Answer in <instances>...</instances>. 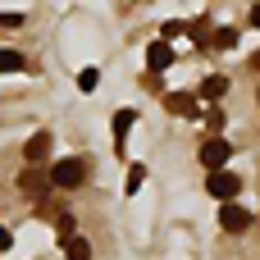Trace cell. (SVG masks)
<instances>
[{"label": "cell", "mask_w": 260, "mask_h": 260, "mask_svg": "<svg viewBox=\"0 0 260 260\" xmlns=\"http://www.w3.org/2000/svg\"><path fill=\"white\" fill-rule=\"evenodd\" d=\"M78 87H82V91H96V69H82V73H78Z\"/></svg>", "instance_id": "obj_15"}, {"label": "cell", "mask_w": 260, "mask_h": 260, "mask_svg": "<svg viewBox=\"0 0 260 260\" xmlns=\"http://www.w3.org/2000/svg\"><path fill=\"white\" fill-rule=\"evenodd\" d=\"M229 155H233V146H229L224 137H210V142L201 146V165H206L210 174H219V169L229 165Z\"/></svg>", "instance_id": "obj_3"}, {"label": "cell", "mask_w": 260, "mask_h": 260, "mask_svg": "<svg viewBox=\"0 0 260 260\" xmlns=\"http://www.w3.org/2000/svg\"><path fill=\"white\" fill-rule=\"evenodd\" d=\"M64 260H91V242L87 238H64Z\"/></svg>", "instance_id": "obj_10"}, {"label": "cell", "mask_w": 260, "mask_h": 260, "mask_svg": "<svg viewBox=\"0 0 260 260\" xmlns=\"http://www.w3.org/2000/svg\"><path fill=\"white\" fill-rule=\"evenodd\" d=\"M219 229H224V233H247V229H251V215H247L242 206H224V210H219Z\"/></svg>", "instance_id": "obj_5"}, {"label": "cell", "mask_w": 260, "mask_h": 260, "mask_svg": "<svg viewBox=\"0 0 260 260\" xmlns=\"http://www.w3.org/2000/svg\"><path fill=\"white\" fill-rule=\"evenodd\" d=\"M251 69H260V55H251Z\"/></svg>", "instance_id": "obj_21"}, {"label": "cell", "mask_w": 260, "mask_h": 260, "mask_svg": "<svg viewBox=\"0 0 260 260\" xmlns=\"http://www.w3.org/2000/svg\"><path fill=\"white\" fill-rule=\"evenodd\" d=\"M206 128L219 133V128H224V110H210V114H206Z\"/></svg>", "instance_id": "obj_17"}, {"label": "cell", "mask_w": 260, "mask_h": 260, "mask_svg": "<svg viewBox=\"0 0 260 260\" xmlns=\"http://www.w3.org/2000/svg\"><path fill=\"white\" fill-rule=\"evenodd\" d=\"M133 123H137V110H119L114 114V151L123 146V137L133 133Z\"/></svg>", "instance_id": "obj_9"}, {"label": "cell", "mask_w": 260, "mask_h": 260, "mask_svg": "<svg viewBox=\"0 0 260 260\" xmlns=\"http://www.w3.org/2000/svg\"><path fill=\"white\" fill-rule=\"evenodd\" d=\"M23 69V55L18 50H0V73H18Z\"/></svg>", "instance_id": "obj_13"}, {"label": "cell", "mask_w": 260, "mask_h": 260, "mask_svg": "<svg viewBox=\"0 0 260 260\" xmlns=\"http://www.w3.org/2000/svg\"><path fill=\"white\" fill-rule=\"evenodd\" d=\"M142 183H146V165H133V169H128V183H123V187H128V192H137Z\"/></svg>", "instance_id": "obj_14"}, {"label": "cell", "mask_w": 260, "mask_h": 260, "mask_svg": "<svg viewBox=\"0 0 260 260\" xmlns=\"http://www.w3.org/2000/svg\"><path fill=\"white\" fill-rule=\"evenodd\" d=\"M142 87H146V91H165V78H160V73H146Z\"/></svg>", "instance_id": "obj_16"}, {"label": "cell", "mask_w": 260, "mask_h": 260, "mask_svg": "<svg viewBox=\"0 0 260 260\" xmlns=\"http://www.w3.org/2000/svg\"><path fill=\"white\" fill-rule=\"evenodd\" d=\"M229 96V78H206L201 82V101H224Z\"/></svg>", "instance_id": "obj_11"}, {"label": "cell", "mask_w": 260, "mask_h": 260, "mask_svg": "<svg viewBox=\"0 0 260 260\" xmlns=\"http://www.w3.org/2000/svg\"><path fill=\"white\" fill-rule=\"evenodd\" d=\"M18 187H23L27 197H46V187H50V174H41V169H27V174L18 178Z\"/></svg>", "instance_id": "obj_8"}, {"label": "cell", "mask_w": 260, "mask_h": 260, "mask_svg": "<svg viewBox=\"0 0 260 260\" xmlns=\"http://www.w3.org/2000/svg\"><path fill=\"white\" fill-rule=\"evenodd\" d=\"M82 178H87V165H82L78 155H69V160H55V165H50V187L73 192V187H82Z\"/></svg>", "instance_id": "obj_1"}, {"label": "cell", "mask_w": 260, "mask_h": 260, "mask_svg": "<svg viewBox=\"0 0 260 260\" xmlns=\"http://www.w3.org/2000/svg\"><path fill=\"white\" fill-rule=\"evenodd\" d=\"M238 187H242V178H238V174H229V169H219V174H210V178H206V192H210L215 201H224V206H233Z\"/></svg>", "instance_id": "obj_2"}, {"label": "cell", "mask_w": 260, "mask_h": 260, "mask_svg": "<svg viewBox=\"0 0 260 260\" xmlns=\"http://www.w3.org/2000/svg\"><path fill=\"white\" fill-rule=\"evenodd\" d=\"M9 247H14V233H9V229L0 224V251H9Z\"/></svg>", "instance_id": "obj_19"}, {"label": "cell", "mask_w": 260, "mask_h": 260, "mask_svg": "<svg viewBox=\"0 0 260 260\" xmlns=\"http://www.w3.org/2000/svg\"><path fill=\"white\" fill-rule=\"evenodd\" d=\"M23 23V14H0V27H18Z\"/></svg>", "instance_id": "obj_18"}, {"label": "cell", "mask_w": 260, "mask_h": 260, "mask_svg": "<svg viewBox=\"0 0 260 260\" xmlns=\"http://www.w3.org/2000/svg\"><path fill=\"white\" fill-rule=\"evenodd\" d=\"M210 46H215V50H233V46H238V32H233V27H219V32L210 37Z\"/></svg>", "instance_id": "obj_12"}, {"label": "cell", "mask_w": 260, "mask_h": 260, "mask_svg": "<svg viewBox=\"0 0 260 260\" xmlns=\"http://www.w3.org/2000/svg\"><path fill=\"white\" fill-rule=\"evenodd\" d=\"M197 101H201V96H192V91H165V110L178 114V119H197V114H201Z\"/></svg>", "instance_id": "obj_4"}, {"label": "cell", "mask_w": 260, "mask_h": 260, "mask_svg": "<svg viewBox=\"0 0 260 260\" xmlns=\"http://www.w3.org/2000/svg\"><path fill=\"white\" fill-rule=\"evenodd\" d=\"M251 23H256V27H260V5H256V9H251Z\"/></svg>", "instance_id": "obj_20"}, {"label": "cell", "mask_w": 260, "mask_h": 260, "mask_svg": "<svg viewBox=\"0 0 260 260\" xmlns=\"http://www.w3.org/2000/svg\"><path fill=\"white\" fill-rule=\"evenodd\" d=\"M46 155H50V133H32V137H27V146H23V160L37 169Z\"/></svg>", "instance_id": "obj_6"}, {"label": "cell", "mask_w": 260, "mask_h": 260, "mask_svg": "<svg viewBox=\"0 0 260 260\" xmlns=\"http://www.w3.org/2000/svg\"><path fill=\"white\" fill-rule=\"evenodd\" d=\"M146 64H151V73L169 69V64H174V46H169V41H151V50H146Z\"/></svg>", "instance_id": "obj_7"}]
</instances>
